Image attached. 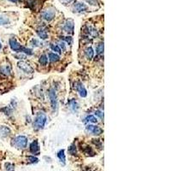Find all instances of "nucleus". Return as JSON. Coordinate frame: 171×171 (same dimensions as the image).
I'll use <instances>...</instances> for the list:
<instances>
[{
    "label": "nucleus",
    "instance_id": "nucleus-1",
    "mask_svg": "<svg viewBox=\"0 0 171 171\" xmlns=\"http://www.w3.org/2000/svg\"><path fill=\"white\" fill-rule=\"evenodd\" d=\"M56 14H57V9H56V7H54L53 5H47L44 9H42L40 16L42 21L49 23L56 18Z\"/></svg>",
    "mask_w": 171,
    "mask_h": 171
},
{
    "label": "nucleus",
    "instance_id": "nucleus-2",
    "mask_svg": "<svg viewBox=\"0 0 171 171\" xmlns=\"http://www.w3.org/2000/svg\"><path fill=\"white\" fill-rule=\"evenodd\" d=\"M68 7L71 10V12L76 14V15H83V14L91 12L90 7L81 0H75L71 5Z\"/></svg>",
    "mask_w": 171,
    "mask_h": 171
},
{
    "label": "nucleus",
    "instance_id": "nucleus-3",
    "mask_svg": "<svg viewBox=\"0 0 171 171\" xmlns=\"http://www.w3.org/2000/svg\"><path fill=\"white\" fill-rule=\"evenodd\" d=\"M47 117L46 115L44 112H39L36 115V117L34 119V128L37 130L42 129L45 127V125L46 123Z\"/></svg>",
    "mask_w": 171,
    "mask_h": 171
},
{
    "label": "nucleus",
    "instance_id": "nucleus-4",
    "mask_svg": "<svg viewBox=\"0 0 171 171\" xmlns=\"http://www.w3.org/2000/svg\"><path fill=\"white\" fill-rule=\"evenodd\" d=\"M28 140L27 137L23 136V135H19L15 139H13L12 145L19 149H25L28 146Z\"/></svg>",
    "mask_w": 171,
    "mask_h": 171
},
{
    "label": "nucleus",
    "instance_id": "nucleus-5",
    "mask_svg": "<svg viewBox=\"0 0 171 171\" xmlns=\"http://www.w3.org/2000/svg\"><path fill=\"white\" fill-rule=\"evenodd\" d=\"M13 17H17V14L14 13L12 15L6 13H0V26H9L12 23Z\"/></svg>",
    "mask_w": 171,
    "mask_h": 171
},
{
    "label": "nucleus",
    "instance_id": "nucleus-6",
    "mask_svg": "<svg viewBox=\"0 0 171 171\" xmlns=\"http://www.w3.org/2000/svg\"><path fill=\"white\" fill-rule=\"evenodd\" d=\"M62 29L63 31L68 33V34H74V30H75V22L72 19H65L63 22H62Z\"/></svg>",
    "mask_w": 171,
    "mask_h": 171
},
{
    "label": "nucleus",
    "instance_id": "nucleus-7",
    "mask_svg": "<svg viewBox=\"0 0 171 171\" xmlns=\"http://www.w3.org/2000/svg\"><path fill=\"white\" fill-rule=\"evenodd\" d=\"M9 47H10V49L13 51H15V52H22V50H23V48L24 47H22L20 44L17 42L16 39H14V38H11V39H9Z\"/></svg>",
    "mask_w": 171,
    "mask_h": 171
},
{
    "label": "nucleus",
    "instance_id": "nucleus-8",
    "mask_svg": "<svg viewBox=\"0 0 171 171\" xmlns=\"http://www.w3.org/2000/svg\"><path fill=\"white\" fill-rule=\"evenodd\" d=\"M86 131L90 133V134H93L94 135H99V134H103V129L101 128H99V126H95V125L88 124L86 127Z\"/></svg>",
    "mask_w": 171,
    "mask_h": 171
},
{
    "label": "nucleus",
    "instance_id": "nucleus-9",
    "mask_svg": "<svg viewBox=\"0 0 171 171\" xmlns=\"http://www.w3.org/2000/svg\"><path fill=\"white\" fill-rule=\"evenodd\" d=\"M49 98H50L51 107H52L54 110H56L57 109L58 104H57V97H56V91L54 90V89H51V90L49 91Z\"/></svg>",
    "mask_w": 171,
    "mask_h": 171
},
{
    "label": "nucleus",
    "instance_id": "nucleus-10",
    "mask_svg": "<svg viewBox=\"0 0 171 171\" xmlns=\"http://www.w3.org/2000/svg\"><path fill=\"white\" fill-rule=\"evenodd\" d=\"M18 68L24 72V73H26V74H32V73H34V68H32L28 63L24 62V61H21V62H18Z\"/></svg>",
    "mask_w": 171,
    "mask_h": 171
},
{
    "label": "nucleus",
    "instance_id": "nucleus-11",
    "mask_svg": "<svg viewBox=\"0 0 171 171\" xmlns=\"http://www.w3.org/2000/svg\"><path fill=\"white\" fill-rule=\"evenodd\" d=\"M81 1H83L84 3H87V5L90 7L91 9H92V8H94V9H99L103 4L101 0H81Z\"/></svg>",
    "mask_w": 171,
    "mask_h": 171
},
{
    "label": "nucleus",
    "instance_id": "nucleus-12",
    "mask_svg": "<svg viewBox=\"0 0 171 171\" xmlns=\"http://www.w3.org/2000/svg\"><path fill=\"white\" fill-rule=\"evenodd\" d=\"M75 88H76V91H77L80 96L81 98H86L87 96V91L86 89V87H84V85L82 84L81 82H76L75 83Z\"/></svg>",
    "mask_w": 171,
    "mask_h": 171
},
{
    "label": "nucleus",
    "instance_id": "nucleus-13",
    "mask_svg": "<svg viewBox=\"0 0 171 171\" xmlns=\"http://www.w3.org/2000/svg\"><path fill=\"white\" fill-rule=\"evenodd\" d=\"M40 145H39V142H38L37 140H34L31 144H30V152H31L33 154H35V155H39L40 153Z\"/></svg>",
    "mask_w": 171,
    "mask_h": 171
},
{
    "label": "nucleus",
    "instance_id": "nucleus-14",
    "mask_svg": "<svg viewBox=\"0 0 171 171\" xmlns=\"http://www.w3.org/2000/svg\"><path fill=\"white\" fill-rule=\"evenodd\" d=\"M36 33H37L38 36L40 38L41 40H46L48 38V33H47L46 29L44 27H40L39 28H37Z\"/></svg>",
    "mask_w": 171,
    "mask_h": 171
},
{
    "label": "nucleus",
    "instance_id": "nucleus-15",
    "mask_svg": "<svg viewBox=\"0 0 171 171\" xmlns=\"http://www.w3.org/2000/svg\"><path fill=\"white\" fill-rule=\"evenodd\" d=\"M0 74L4 76H9L11 74V67L9 64L3 65L0 67Z\"/></svg>",
    "mask_w": 171,
    "mask_h": 171
},
{
    "label": "nucleus",
    "instance_id": "nucleus-16",
    "mask_svg": "<svg viewBox=\"0 0 171 171\" xmlns=\"http://www.w3.org/2000/svg\"><path fill=\"white\" fill-rule=\"evenodd\" d=\"M10 134V129L6 126H0V137H7Z\"/></svg>",
    "mask_w": 171,
    "mask_h": 171
},
{
    "label": "nucleus",
    "instance_id": "nucleus-17",
    "mask_svg": "<svg viewBox=\"0 0 171 171\" xmlns=\"http://www.w3.org/2000/svg\"><path fill=\"white\" fill-rule=\"evenodd\" d=\"M84 54H85V56H86V57H87V59L92 60L93 58H94V49H93L92 47H87V49L85 50Z\"/></svg>",
    "mask_w": 171,
    "mask_h": 171
},
{
    "label": "nucleus",
    "instance_id": "nucleus-18",
    "mask_svg": "<svg viewBox=\"0 0 171 171\" xmlns=\"http://www.w3.org/2000/svg\"><path fill=\"white\" fill-rule=\"evenodd\" d=\"M81 150L83 151L84 154H86L87 156H91L92 157V156H94V154H95L93 148L89 146H85L83 148L81 147Z\"/></svg>",
    "mask_w": 171,
    "mask_h": 171
},
{
    "label": "nucleus",
    "instance_id": "nucleus-19",
    "mask_svg": "<svg viewBox=\"0 0 171 171\" xmlns=\"http://www.w3.org/2000/svg\"><path fill=\"white\" fill-rule=\"evenodd\" d=\"M57 158L60 160V162L62 163V164H65L66 163V156L65 152H64V150H60L59 152H57Z\"/></svg>",
    "mask_w": 171,
    "mask_h": 171
},
{
    "label": "nucleus",
    "instance_id": "nucleus-20",
    "mask_svg": "<svg viewBox=\"0 0 171 171\" xmlns=\"http://www.w3.org/2000/svg\"><path fill=\"white\" fill-rule=\"evenodd\" d=\"M49 60L51 62H56L60 60V56L57 53L55 52H51L49 54Z\"/></svg>",
    "mask_w": 171,
    "mask_h": 171
},
{
    "label": "nucleus",
    "instance_id": "nucleus-21",
    "mask_svg": "<svg viewBox=\"0 0 171 171\" xmlns=\"http://www.w3.org/2000/svg\"><path fill=\"white\" fill-rule=\"evenodd\" d=\"M69 107H70V109H71L74 112H77L79 108H80L79 104H78L75 100H71V101H69Z\"/></svg>",
    "mask_w": 171,
    "mask_h": 171
},
{
    "label": "nucleus",
    "instance_id": "nucleus-22",
    "mask_svg": "<svg viewBox=\"0 0 171 171\" xmlns=\"http://www.w3.org/2000/svg\"><path fill=\"white\" fill-rule=\"evenodd\" d=\"M39 62L40 63V65L46 66L47 63H48V56H47V55H45V54H42V55L40 56Z\"/></svg>",
    "mask_w": 171,
    "mask_h": 171
},
{
    "label": "nucleus",
    "instance_id": "nucleus-23",
    "mask_svg": "<svg viewBox=\"0 0 171 171\" xmlns=\"http://www.w3.org/2000/svg\"><path fill=\"white\" fill-rule=\"evenodd\" d=\"M68 153L72 156L77 155V150H76V146H75V144H72L71 146L68 147Z\"/></svg>",
    "mask_w": 171,
    "mask_h": 171
},
{
    "label": "nucleus",
    "instance_id": "nucleus-24",
    "mask_svg": "<svg viewBox=\"0 0 171 171\" xmlns=\"http://www.w3.org/2000/svg\"><path fill=\"white\" fill-rule=\"evenodd\" d=\"M85 120H86L85 121L89 122V123H97V121H98V120H97L96 117H95V116L93 115H87V117L85 118Z\"/></svg>",
    "mask_w": 171,
    "mask_h": 171
},
{
    "label": "nucleus",
    "instance_id": "nucleus-25",
    "mask_svg": "<svg viewBox=\"0 0 171 171\" xmlns=\"http://www.w3.org/2000/svg\"><path fill=\"white\" fill-rule=\"evenodd\" d=\"M96 52L98 55H101L104 53V42H101L98 45L96 48Z\"/></svg>",
    "mask_w": 171,
    "mask_h": 171
},
{
    "label": "nucleus",
    "instance_id": "nucleus-26",
    "mask_svg": "<svg viewBox=\"0 0 171 171\" xmlns=\"http://www.w3.org/2000/svg\"><path fill=\"white\" fill-rule=\"evenodd\" d=\"M60 3H62V5H64V6H70L72 3L75 2V0H58Z\"/></svg>",
    "mask_w": 171,
    "mask_h": 171
},
{
    "label": "nucleus",
    "instance_id": "nucleus-27",
    "mask_svg": "<svg viewBox=\"0 0 171 171\" xmlns=\"http://www.w3.org/2000/svg\"><path fill=\"white\" fill-rule=\"evenodd\" d=\"M51 48L53 51H55V53H57V54H60L62 52V50L60 49V47L58 45H51Z\"/></svg>",
    "mask_w": 171,
    "mask_h": 171
},
{
    "label": "nucleus",
    "instance_id": "nucleus-28",
    "mask_svg": "<svg viewBox=\"0 0 171 171\" xmlns=\"http://www.w3.org/2000/svg\"><path fill=\"white\" fill-rule=\"evenodd\" d=\"M28 161L30 163H37L39 162V159L37 158H35L34 156H28Z\"/></svg>",
    "mask_w": 171,
    "mask_h": 171
},
{
    "label": "nucleus",
    "instance_id": "nucleus-29",
    "mask_svg": "<svg viewBox=\"0 0 171 171\" xmlns=\"http://www.w3.org/2000/svg\"><path fill=\"white\" fill-rule=\"evenodd\" d=\"M61 40L65 41L66 43L68 44V45H71L72 41H73L71 36H62V37H61Z\"/></svg>",
    "mask_w": 171,
    "mask_h": 171
},
{
    "label": "nucleus",
    "instance_id": "nucleus-30",
    "mask_svg": "<svg viewBox=\"0 0 171 171\" xmlns=\"http://www.w3.org/2000/svg\"><path fill=\"white\" fill-rule=\"evenodd\" d=\"M5 167H6V170L7 171H14V169H15V166H14V164H12V163H5Z\"/></svg>",
    "mask_w": 171,
    "mask_h": 171
},
{
    "label": "nucleus",
    "instance_id": "nucleus-31",
    "mask_svg": "<svg viewBox=\"0 0 171 171\" xmlns=\"http://www.w3.org/2000/svg\"><path fill=\"white\" fill-rule=\"evenodd\" d=\"M7 2L12 3V4H15V5H19L22 3L23 0H6Z\"/></svg>",
    "mask_w": 171,
    "mask_h": 171
},
{
    "label": "nucleus",
    "instance_id": "nucleus-32",
    "mask_svg": "<svg viewBox=\"0 0 171 171\" xmlns=\"http://www.w3.org/2000/svg\"><path fill=\"white\" fill-rule=\"evenodd\" d=\"M93 142L95 144V146H97L98 147H99V148H101V149H102L103 145H102V143H101V141H100L99 140H93Z\"/></svg>",
    "mask_w": 171,
    "mask_h": 171
},
{
    "label": "nucleus",
    "instance_id": "nucleus-33",
    "mask_svg": "<svg viewBox=\"0 0 171 171\" xmlns=\"http://www.w3.org/2000/svg\"><path fill=\"white\" fill-rule=\"evenodd\" d=\"M95 115L97 116H99L100 119H104V112L101 111V110H96L95 111Z\"/></svg>",
    "mask_w": 171,
    "mask_h": 171
},
{
    "label": "nucleus",
    "instance_id": "nucleus-34",
    "mask_svg": "<svg viewBox=\"0 0 171 171\" xmlns=\"http://www.w3.org/2000/svg\"><path fill=\"white\" fill-rule=\"evenodd\" d=\"M32 45H33V46H35L37 47L40 45V41L38 40H36V39H33L31 41Z\"/></svg>",
    "mask_w": 171,
    "mask_h": 171
},
{
    "label": "nucleus",
    "instance_id": "nucleus-35",
    "mask_svg": "<svg viewBox=\"0 0 171 171\" xmlns=\"http://www.w3.org/2000/svg\"><path fill=\"white\" fill-rule=\"evenodd\" d=\"M16 57L17 59H26V58H27V55H25V54H23V53L22 52V54L16 55Z\"/></svg>",
    "mask_w": 171,
    "mask_h": 171
},
{
    "label": "nucleus",
    "instance_id": "nucleus-36",
    "mask_svg": "<svg viewBox=\"0 0 171 171\" xmlns=\"http://www.w3.org/2000/svg\"><path fill=\"white\" fill-rule=\"evenodd\" d=\"M58 45H59L60 49H61V50H62V51H65L66 50V45H65V43L63 42V41L60 42Z\"/></svg>",
    "mask_w": 171,
    "mask_h": 171
},
{
    "label": "nucleus",
    "instance_id": "nucleus-37",
    "mask_svg": "<svg viewBox=\"0 0 171 171\" xmlns=\"http://www.w3.org/2000/svg\"><path fill=\"white\" fill-rule=\"evenodd\" d=\"M2 49V44H1V41H0V50Z\"/></svg>",
    "mask_w": 171,
    "mask_h": 171
}]
</instances>
